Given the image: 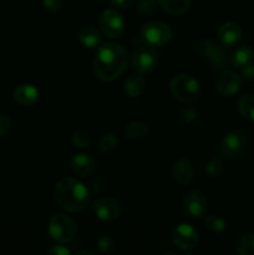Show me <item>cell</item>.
I'll return each instance as SVG.
<instances>
[{"instance_id":"4","label":"cell","mask_w":254,"mask_h":255,"mask_svg":"<svg viewBox=\"0 0 254 255\" xmlns=\"http://www.w3.org/2000/svg\"><path fill=\"white\" fill-rule=\"evenodd\" d=\"M47 231L51 238L59 243H69L76 236L77 227L71 217L57 213L49 219Z\"/></svg>"},{"instance_id":"26","label":"cell","mask_w":254,"mask_h":255,"mask_svg":"<svg viewBox=\"0 0 254 255\" xmlns=\"http://www.w3.org/2000/svg\"><path fill=\"white\" fill-rule=\"evenodd\" d=\"M224 171L223 161L218 156H213L206 164V173L211 178L217 179L222 176Z\"/></svg>"},{"instance_id":"17","label":"cell","mask_w":254,"mask_h":255,"mask_svg":"<svg viewBox=\"0 0 254 255\" xmlns=\"http://www.w3.org/2000/svg\"><path fill=\"white\" fill-rule=\"evenodd\" d=\"M218 37L224 46H234L242 37V29L236 22H226L218 30Z\"/></svg>"},{"instance_id":"38","label":"cell","mask_w":254,"mask_h":255,"mask_svg":"<svg viewBox=\"0 0 254 255\" xmlns=\"http://www.w3.org/2000/svg\"><path fill=\"white\" fill-rule=\"evenodd\" d=\"M0 1H1V0H0Z\"/></svg>"},{"instance_id":"5","label":"cell","mask_w":254,"mask_h":255,"mask_svg":"<svg viewBox=\"0 0 254 255\" xmlns=\"http://www.w3.org/2000/svg\"><path fill=\"white\" fill-rule=\"evenodd\" d=\"M141 40L144 44L153 47L163 46L172 39V30L162 21H149L142 26Z\"/></svg>"},{"instance_id":"18","label":"cell","mask_w":254,"mask_h":255,"mask_svg":"<svg viewBox=\"0 0 254 255\" xmlns=\"http://www.w3.org/2000/svg\"><path fill=\"white\" fill-rule=\"evenodd\" d=\"M253 61L254 51L249 46H239L231 54V64L237 69H242Z\"/></svg>"},{"instance_id":"30","label":"cell","mask_w":254,"mask_h":255,"mask_svg":"<svg viewBox=\"0 0 254 255\" xmlns=\"http://www.w3.org/2000/svg\"><path fill=\"white\" fill-rule=\"evenodd\" d=\"M177 115H178V119L181 120L183 124H189V122L193 121L194 119H196V112H194V110L192 109V107H181V109L178 110V112H177Z\"/></svg>"},{"instance_id":"7","label":"cell","mask_w":254,"mask_h":255,"mask_svg":"<svg viewBox=\"0 0 254 255\" xmlns=\"http://www.w3.org/2000/svg\"><path fill=\"white\" fill-rule=\"evenodd\" d=\"M197 51L214 69H224L231 62V56L226 50L212 40H202L197 45Z\"/></svg>"},{"instance_id":"2","label":"cell","mask_w":254,"mask_h":255,"mask_svg":"<svg viewBox=\"0 0 254 255\" xmlns=\"http://www.w3.org/2000/svg\"><path fill=\"white\" fill-rule=\"evenodd\" d=\"M55 201L65 211L77 213L84 211L90 202L89 189L75 178H62L55 186Z\"/></svg>"},{"instance_id":"13","label":"cell","mask_w":254,"mask_h":255,"mask_svg":"<svg viewBox=\"0 0 254 255\" xmlns=\"http://www.w3.org/2000/svg\"><path fill=\"white\" fill-rule=\"evenodd\" d=\"M242 79L236 72L224 70L223 72L219 74V76L216 80V89L222 96L231 97L236 95L241 89Z\"/></svg>"},{"instance_id":"9","label":"cell","mask_w":254,"mask_h":255,"mask_svg":"<svg viewBox=\"0 0 254 255\" xmlns=\"http://www.w3.org/2000/svg\"><path fill=\"white\" fill-rule=\"evenodd\" d=\"M100 27L107 37H120L125 29V20L117 10L107 9L100 16Z\"/></svg>"},{"instance_id":"34","label":"cell","mask_w":254,"mask_h":255,"mask_svg":"<svg viewBox=\"0 0 254 255\" xmlns=\"http://www.w3.org/2000/svg\"><path fill=\"white\" fill-rule=\"evenodd\" d=\"M138 9L141 12H147V14H149V12H152L154 10L153 0H141V1H139Z\"/></svg>"},{"instance_id":"23","label":"cell","mask_w":254,"mask_h":255,"mask_svg":"<svg viewBox=\"0 0 254 255\" xmlns=\"http://www.w3.org/2000/svg\"><path fill=\"white\" fill-rule=\"evenodd\" d=\"M239 114L248 121L254 122V94H247L239 100Z\"/></svg>"},{"instance_id":"11","label":"cell","mask_w":254,"mask_h":255,"mask_svg":"<svg viewBox=\"0 0 254 255\" xmlns=\"http://www.w3.org/2000/svg\"><path fill=\"white\" fill-rule=\"evenodd\" d=\"M95 216L104 222H114L121 216V206L111 197H100L92 206Z\"/></svg>"},{"instance_id":"35","label":"cell","mask_w":254,"mask_h":255,"mask_svg":"<svg viewBox=\"0 0 254 255\" xmlns=\"http://www.w3.org/2000/svg\"><path fill=\"white\" fill-rule=\"evenodd\" d=\"M46 254H52V255H69L70 251L64 246H55L51 249L46 252Z\"/></svg>"},{"instance_id":"12","label":"cell","mask_w":254,"mask_h":255,"mask_svg":"<svg viewBox=\"0 0 254 255\" xmlns=\"http://www.w3.org/2000/svg\"><path fill=\"white\" fill-rule=\"evenodd\" d=\"M172 242L177 248L182 249V251L193 249L199 242L198 232L191 224L182 223L174 228L173 233H172Z\"/></svg>"},{"instance_id":"19","label":"cell","mask_w":254,"mask_h":255,"mask_svg":"<svg viewBox=\"0 0 254 255\" xmlns=\"http://www.w3.org/2000/svg\"><path fill=\"white\" fill-rule=\"evenodd\" d=\"M162 9L173 16H179L189 9L191 0H158Z\"/></svg>"},{"instance_id":"20","label":"cell","mask_w":254,"mask_h":255,"mask_svg":"<svg viewBox=\"0 0 254 255\" xmlns=\"http://www.w3.org/2000/svg\"><path fill=\"white\" fill-rule=\"evenodd\" d=\"M101 32L94 26H85L79 34L80 42L84 46L90 47V49H94V47L99 46L100 42H101Z\"/></svg>"},{"instance_id":"33","label":"cell","mask_w":254,"mask_h":255,"mask_svg":"<svg viewBox=\"0 0 254 255\" xmlns=\"http://www.w3.org/2000/svg\"><path fill=\"white\" fill-rule=\"evenodd\" d=\"M242 77L244 80H248V81H252L254 80V64L247 65V66L242 67Z\"/></svg>"},{"instance_id":"25","label":"cell","mask_w":254,"mask_h":255,"mask_svg":"<svg viewBox=\"0 0 254 255\" xmlns=\"http://www.w3.org/2000/svg\"><path fill=\"white\" fill-rule=\"evenodd\" d=\"M204 224H206V228L213 234H219L226 229V221L223 217L218 214H212L207 217L204 219Z\"/></svg>"},{"instance_id":"29","label":"cell","mask_w":254,"mask_h":255,"mask_svg":"<svg viewBox=\"0 0 254 255\" xmlns=\"http://www.w3.org/2000/svg\"><path fill=\"white\" fill-rule=\"evenodd\" d=\"M97 248H99V251L101 252L102 254L111 253L115 248L114 239L109 236L102 237V238H100L99 242H97Z\"/></svg>"},{"instance_id":"3","label":"cell","mask_w":254,"mask_h":255,"mask_svg":"<svg viewBox=\"0 0 254 255\" xmlns=\"http://www.w3.org/2000/svg\"><path fill=\"white\" fill-rule=\"evenodd\" d=\"M172 95L182 102L196 101L201 94V87L196 79L187 74H178L171 80L169 84Z\"/></svg>"},{"instance_id":"21","label":"cell","mask_w":254,"mask_h":255,"mask_svg":"<svg viewBox=\"0 0 254 255\" xmlns=\"http://www.w3.org/2000/svg\"><path fill=\"white\" fill-rule=\"evenodd\" d=\"M146 89V81L141 75H131L125 82V91L128 96L138 97L141 96Z\"/></svg>"},{"instance_id":"6","label":"cell","mask_w":254,"mask_h":255,"mask_svg":"<svg viewBox=\"0 0 254 255\" xmlns=\"http://www.w3.org/2000/svg\"><path fill=\"white\" fill-rule=\"evenodd\" d=\"M247 144H248V138L246 133L241 129H233L224 136L219 151L224 158L237 159L244 153Z\"/></svg>"},{"instance_id":"36","label":"cell","mask_w":254,"mask_h":255,"mask_svg":"<svg viewBox=\"0 0 254 255\" xmlns=\"http://www.w3.org/2000/svg\"><path fill=\"white\" fill-rule=\"evenodd\" d=\"M115 6L120 7V9H129L133 4L134 0H110Z\"/></svg>"},{"instance_id":"37","label":"cell","mask_w":254,"mask_h":255,"mask_svg":"<svg viewBox=\"0 0 254 255\" xmlns=\"http://www.w3.org/2000/svg\"><path fill=\"white\" fill-rule=\"evenodd\" d=\"M76 254H91V252H89V251H77Z\"/></svg>"},{"instance_id":"22","label":"cell","mask_w":254,"mask_h":255,"mask_svg":"<svg viewBox=\"0 0 254 255\" xmlns=\"http://www.w3.org/2000/svg\"><path fill=\"white\" fill-rule=\"evenodd\" d=\"M149 134V126L144 122L134 121L127 125L126 137L129 139H142Z\"/></svg>"},{"instance_id":"31","label":"cell","mask_w":254,"mask_h":255,"mask_svg":"<svg viewBox=\"0 0 254 255\" xmlns=\"http://www.w3.org/2000/svg\"><path fill=\"white\" fill-rule=\"evenodd\" d=\"M11 128V120L7 115H0V137L5 136Z\"/></svg>"},{"instance_id":"24","label":"cell","mask_w":254,"mask_h":255,"mask_svg":"<svg viewBox=\"0 0 254 255\" xmlns=\"http://www.w3.org/2000/svg\"><path fill=\"white\" fill-rule=\"evenodd\" d=\"M236 249L241 255H254V233H246L239 237Z\"/></svg>"},{"instance_id":"8","label":"cell","mask_w":254,"mask_h":255,"mask_svg":"<svg viewBox=\"0 0 254 255\" xmlns=\"http://www.w3.org/2000/svg\"><path fill=\"white\" fill-rule=\"evenodd\" d=\"M131 61L133 69L137 70L139 74H148V72L153 71L156 67L158 55L153 46H149V45L142 42L132 52Z\"/></svg>"},{"instance_id":"15","label":"cell","mask_w":254,"mask_h":255,"mask_svg":"<svg viewBox=\"0 0 254 255\" xmlns=\"http://www.w3.org/2000/svg\"><path fill=\"white\" fill-rule=\"evenodd\" d=\"M40 92L34 85L21 84L14 90V99L22 106H32L39 101Z\"/></svg>"},{"instance_id":"32","label":"cell","mask_w":254,"mask_h":255,"mask_svg":"<svg viewBox=\"0 0 254 255\" xmlns=\"http://www.w3.org/2000/svg\"><path fill=\"white\" fill-rule=\"evenodd\" d=\"M42 5L47 11L55 12L61 6V0H42Z\"/></svg>"},{"instance_id":"1","label":"cell","mask_w":254,"mask_h":255,"mask_svg":"<svg viewBox=\"0 0 254 255\" xmlns=\"http://www.w3.org/2000/svg\"><path fill=\"white\" fill-rule=\"evenodd\" d=\"M128 64V52L116 42L104 44L94 60L95 75L102 81H114L121 76Z\"/></svg>"},{"instance_id":"16","label":"cell","mask_w":254,"mask_h":255,"mask_svg":"<svg viewBox=\"0 0 254 255\" xmlns=\"http://www.w3.org/2000/svg\"><path fill=\"white\" fill-rule=\"evenodd\" d=\"M173 177L181 186L191 183L194 178V167L188 159L181 158L174 162Z\"/></svg>"},{"instance_id":"10","label":"cell","mask_w":254,"mask_h":255,"mask_svg":"<svg viewBox=\"0 0 254 255\" xmlns=\"http://www.w3.org/2000/svg\"><path fill=\"white\" fill-rule=\"evenodd\" d=\"M182 207L191 218H202L208 209V201L201 191H189L184 194Z\"/></svg>"},{"instance_id":"28","label":"cell","mask_w":254,"mask_h":255,"mask_svg":"<svg viewBox=\"0 0 254 255\" xmlns=\"http://www.w3.org/2000/svg\"><path fill=\"white\" fill-rule=\"evenodd\" d=\"M72 143L80 148H86L90 146L89 134L85 133L84 131H75L71 136Z\"/></svg>"},{"instance_id":"27","label":"cell","mask_w":254,"mask_h":255,"mask_svg":"<svg viewBox=\"0 0 254 255\" xmlns=\"http://www.w3.org/2000/svg\"><path fill=\"white\" fill-rule=\"evenodd\" d=\"M119 143V138L114 132H107L101 136L99 141V148L101 152H110L114 148H116Z\"/></svg>"},{"instance_id":"14","label":"cell","mask_w":254,"mask_h":255,"mask_svg":"<svg viewBox=\"0 0 254 255\" xmlns=\"http://www.w3.org/2000/svg\"><path fill=\"white\" fill-rule=\"evenodd\" d=\"M96 159L89 153L75 154L71 159V168L76 174L81 177H89L96 169Z\"/></svg>"}]
</instances>
